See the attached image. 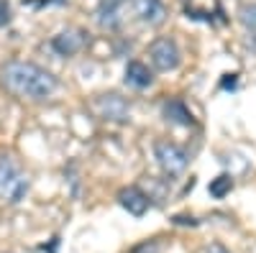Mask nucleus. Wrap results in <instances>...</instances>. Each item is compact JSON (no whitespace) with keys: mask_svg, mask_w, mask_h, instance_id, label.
Here are the masks:
<instances>
[{"mask_svg":"<svg viewBox=\"0 0 256 253\" xmlns=\"http://www.w3.org/2000/svg\"><path fill=\"white\" fill-rule=\"evenodd\" d=\"M0 84L6 87V92H10L13 97H20V100H46L56 92V77L34 64V61H20V59H13V61H6L0 67Z\"/></svg>","mask_w":256,"mask_h":253,"instance_id":"obj_1","label":"nucleus"},{"mask_svg":"<svg viewBox=\"0 0 256 253\" xmlns=\"http://www.w3.org/2000/svg\"><path fill=\"white\" fill-rule=\"evenodd\" d=\"M28 192V174L13 156H0V202L18 205Z\"/></svg>","mask_w":256,"mask_h":253,"instance_id":"obj_2","label":"nucleus"},{"mask_svg":"<svg viewBox=\"0 0 256 253\" xmlns=\"http://www.w3.org/2000/svg\"><path fill=\"white\" fill-rule=\"evenodd\" d=\"M154 156L166 177H177L187 169V151L172 141H156L154 143Z\"/></svg>","mask_w":256,"mask_h":253,"instance_id":"obj_3","label":"nucleus"},{"mask_svg":"<svg viewBox=\"0 0 256 253\" xmlns=\"http://www.w3.org/2000/svg\"><path fill=\"white\" fill-rule=\"evenodd\" d=\"M148 59H152L154 69L159 72H172L180 67L182 61V54H180V46L174 38H156L152 46H148Z\"/></svg>","mask_w":256,"mask_h":253,"instance_id":"obj_4","label":"nucleus"},{"mask_svg":"<svg viewBox=\"0 0 256 253\" xmlns=\"http://www.w3.org/2000/svg\"><path fill=\"white\" fill-rule=\"evenodd\" d=\"M84 44H88V33L80 28H64L56 36H52V49L59 56H74L77 51H82Z\"/></svg>","mask_w":256,"mask_h":253,"instance_id":"obj_5","label":"nucleus"},{"mask_svg":"<svg viewBox=\"0 0 256 253\" xmlns=\"http://www.w3.org/2000/svg\"><path fill=\"white\" fill-rule=\"evenodd\" d=\"M92 108H95V113H98L102 120H116V123H120V120L128 118V105H126V100L118 97V95H100V97L92 102Z\"/></svg>","mask_w":256,"mask_h":253,"instance_id":"obj_6","label":"nucleus"},{"mask_svg":"<svg viewBox=\"0 0 256 253\" xmlns=\"http://www.w3.org/2000/svg\"><path fill=\"white\" fill-rule=\"evenodd\" d=\"M134 10L148 26H159L166 18V8H164L162 0H134Z\"/></svg>","mask_w":256,"mask_h":253,"instance_id":"obj_7","label":"nucleus"},{"mask_svg":"<svg viewBox=\"0 0 256 253\" xmlns=\"http://www.w3.org/2000/svg\"><path fill=\"white\" fill-rule=\"evenodd\" d=\"M118 202H120V207H126L128 213L136 215V218H141L146 210H148V195H144L138 187H126V189H120Z\"/></svg>","mask_w":256,"mask_h":253,"instance_id":"obj_8","label":"nucleus"},{"mask_svg":"<svg viewBox=\"0 0 256 253\" xmlns=\"http://www.w3.org/2000/svg\"><path fill=\"white\" fill-rule=\"evenodd\" d=\"M123 5H126V0H100L98 3V23L102 28H118Z\"/></svg>","mask_w":256,"mask_h":253,"instance_id":"obj_9","label":"nucleus"},{"mask_svg":"<svg viewBox=\"0 0 256 253\" xmlns=\"http://www.w3.org/2000/svg\"><path fill=\"white\" fill-rule=\"evenodd\" d=\"M126 82L131 84V87L144 90V87H148V84L154 82V77H152V72H148V67L141 64V61H128V67H126Z\"/></svg>","mask_w":256,"mask_h":253,"instance_id":"obj_10","label":"nucleus"},{"mask_svg":"<svg viewBox=\"0 0 256 253\" xmlns=\"http://www.w3.org/2000/svg\"><path fill=\"white\" fill-rule=\"evenodd\" d=\"M164 115H166V120H172L177 125H192V113L187 110V105L182 100L164 102Z\"/></svg>","mask_w":256,"mask_h":253,"instance_id":"obj_11","label":"nucleus"},{"mask_svg":"<svg viewBox=\"0 0 256 253\" xmlns=\"http://www.w3.org/2000/svg\"><path fill=\"white\" fill-rule=\"evenodd\" d=\"M230 189H233V179H230L228 174H220L216 182L210 184V195H212V197H226Z\"/></svg>","mask_w":256,"mask_h":253,"instance_id":"obj_12","label":"nucleus"},{"mask_svg":"<svg viewBox=\"0 0 256 253\" xmlns=\"http://www.w3.org/2000/svg\"><path fill=\"white\" fill-rule=\"evenodd\" d=\"M241 20H244L246 31L256 38V3H251V5H244V8H241Z\"/></svg>","mask_w":256,"mask_h":253,"instance_id":"obj_13","label":"nucleus"},{"mask_svg":"<svg viewBox=\"0 0 256 253\" xmlns=\"http://www.w3.org/2000/svg\"><path fill=\"white\" fill-rule=\"evenodd\" d=\"M10 20V5H8V0H0V26H6Z\"/></svg>","mask_w":256,"mask_h":253,"instance_id":"obj_14","label":"nucleus"},{"mask_svg":"<svg viewBox=\"0 0 256 253\" xmlns=\"http://www.w3.org/2000/svg\"><path fill=\"white\" fill-rule=\"evenodd\" d=\"M134 253H159V248H156V243H152V246H148V243H144V246H138Z\"/></svg>","mask_w":256,"mask_h":253,"instance_id":"obj_15","label":"nucleus"},{"mask_svg":"<svg viewBox=\"0 0 256 253\" xmlns=\"http://www.w3.org/2000/svg\"><path fill=\"white\" fill-rule=\"evenodd\" d=\"M202 253H230L228 248H223V246H218V243H212V246H208Z\"/></svg>","mask_w":256,"mask_h":253,"instance_id":"obj_16","label":"nucleus"}]
</instances>
